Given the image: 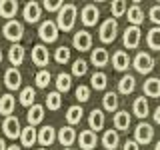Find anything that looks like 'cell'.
I'll use <instances>...</instances> for the list:
<instances>
[{
  "label": "cell",
  "instance_id": "cell-1",
  "mask_svg": "<svg viewBox=\"0 0 160 150\" xmlns=\"http://www.w3.org/2000/svg\"><path fill=\"white\" fill-rule=\"evenodd\" d=\"M76 14H78L76 4L66 2L62 8H60V12L56 14V24H58V28L64 30V32H70V30L74 28V24H76Z\"/></svg>",
  "mask_w": 160,
  "mask_h": 150
},
{
  "label": "cell",
  "instance_id": "cell-2",
  "mask_svg": "<svg viewBox=\"0 0 160 150\" xmlns=\"http://www.w3.org/2000/svg\"><path fill=\"white\" fill-rule=\"evenodd\" d=\"M116 34H118V22H116V18H106L102 24H100V28H98V38H100V42H104V44H110V42H114L116 40Z\"/></svg>",
  "mask_w": 160,
  "mask_h": 150
},
{
  "label": "cell",
  "instance_id": "cell-3",
  "mask_svg": "<svg viewBox=\"0 0 160 150\" xmlns=\"http://www.w3.org/2000/svg\"><path fill=\"white\" fill-rule=\"evenodd\" d=\"M58 32H60V28H58L56 20H44V22H40V26H38L40 40H42V42H48V44H52V42L58 40Z\"/></svg>",
  "mask_w": 160,
  "mask_h": 150
},
{
  "label": "cell",
  "instance_id": "cell-4",
  "mask_svg": "<svg viewBox=\"0 0 160 150\" xmlns=\"http://www.w3.org/2000/svg\"><path fill=\"white\" fill-rule=\"evenodd\" d=\"M2 34H4V38L10 40L12 44H18L20 40H22V36H24L22 22H18V20H8V22L2 26Z\"/></svg>",
  "mask_w": 160,
  "mask_h": 150
},
{
  "label": "cell",
  "instance_id": "cell-5",
  "mask_svg": "<svg viewBox=\"0 0 160 150\" xmlns=\"http://www.w3.org/2000/svg\"><path fill=\"white\" fill-rule=\"evenodd\" d=\"M132 66L136 68V72L138 74H150L152 72V68H154V58H152V54L150 52H138L136 56H134L132 60Z\"/></svg>",
  "mask_w": 160,
  "mask_h": 150
},
{
  "label": "cell",
  "instance_id": "cell-6",
  "mask_svg": "<svg viewBox=\"0 0 160 150\" xmlns=\"http://www.w3.org/2000/svg\"><path fill=\"white\" fill-rule=\"evenodd\" d=\"M140 40H142V30H140V26H126V30H124V36H122L124 48H128V50L138 48Z\"/></svg>",
  "mask_w": 160,
  "mask_h": 150
},
{
  "label": "cell",
  "instance_id": "cell-7",
  "mask_svg": "<svg viewBox=\"0 0 160 150\" xmlns=\"http://www.w3.org/2000/svg\"><path fill=\"white\" fill-rule=\"evenodd\" d=\"M72 46L76 48L78 52H86V50L92 52V34H90L88 30H78V32H74Z\"/></svg>",
  "mask_w": 160,
  "mask_h": 150
},
{
  "label": "cell",
  "instance_id": "cell-8",
  "mask_svg": "<svg viewBox=\"0 0 160 150\" xmlns=\"http://www.w3.org/2000/svg\"><path fill=\"white\" fill-rule=\"evenodd\" d=\"M2 132L6 134V138H12V140H16L22 136V126H20V120L16 116H8V118H4V122H2Z\"/></svg>",
  "mask_w": 160,
  "mask_h": 150
},
{
  "label": "cell",
  "instance_id": "cell-9",
  "mask_svg": "<svg viewBox=\"0 0 160 150\" xmlns=\"http://www.w3.org/2000/svg\"><path fill=\"white\" fill-rule=\"evenodd\" d=\"M80 20L84 26H96V22L100 20V10L96 4H86L80 10Z\"/></svg>",
  "mask_w": 160,
  "mask_h": 150
},
{
  "label": "cell",
  "instance_id": "cell-10",
  "mask_svg": "<svg viewBox=\"0 0 160 150\" xmlns=\"http://www.w3.org/2000/svg\"><path fill=\"white\" fill-rule=\"evenodd\" d=\"M152 138H154V128L150 126L148 122H140L136 130H134V140H136L138 144H150L152 142Z\"/></svg>",
  "mask_w": 160,
  "mask_h": 150
},
{
  "label": "cell",
  "instance_id": "cell-11",
  "mask_svg": "<svg viewBox=\"0 0 160 150\" xmlns=\"http://www.w3.org/2000/svg\"><path fill=\"white\" fill-rule=\"evenodd\" d=\"M32 62L36 64V66H40V70H44V66H48L50 52L44 44H36V46L32 48Z\"/></svg>",
  "mask_w": 160,
  "mask_h": 150
},
{
  "label": "cell",
  "instance_id": "cell-12",
  "mask_svg": "<svg viewBox=\"0 0 160 150\" xmlns=\"http://www.w3.org/2000/svg\"><path fill=\"white\" fill-rule=\"evenodd\" d=\"M22 16L26 22L30 24H36L40 16H42V6H40L38 2H26V6L22 8Z\"/></svg>",
  "mask_w": 160,
  "mask_h": 150
},
{
  "label": "cell",
  "instance_id": "cell-13",
  "mask_svg": "<svg viewBox=\"0 0 160 150\" xmlns=\"http://www.w3.org/2000/svg\"><path fill=\"white\" fill-rule=\"evenodd\" d=\"M4 84H6L8 90H18L22 86V74H20L18 68H8L6 72H4Z\"/></svg>",
  "mask_w": 160,
  "mask_h": 150
},
{
  "label": "cell",
  "instance_id": "cell-14",
  "mask_svg": "<svg viewBox=\"0 0 160 150\" xmlns=\"http://www.w3.org/2000/svg\"><path fill=\"white\" fill-rule=\"evenodd\" d=\"M78 140V134H76V130H74V126H62L58 130V142L62 144L64 148H68V146H72L74 142Z\"/></svg>",
  "mask_w": 160,
  "mask_h": 150
},
{
  "label": "cell",
  "instance_id": "cell-15",
  "mask_svg": "<svg viewBox=\"0 0 160 150\" xmlns=\"http://www.w3.org/2000/svg\"><path fill=\"white\" fill-rule=\"evenodd\" d=\"M78 144H80V148H82V150L96 148V144H98L96 132H94V130H82V132L78 134Z\"/></svg>",
  "mask_w": 160,
  "mask_h": 150
},
{
  "label": "cell",
  "instance_id": "cell-16",
  "mask_svg": "<svg viewBox=\"0 0 160 150\" xmlns=\"http://www.w3.org/2000/svg\"><path fill=\"white\" fill-rule=\"evenodd\" d=\"M54 140H58V134H56V128L54 126L46 124V126H42L38 130V144L40 146H50Z\"/></svg>",
  "mask_w": 160,
  "mask_h": 150
},
{
  "label": "cell",
  "instance_id": "cell-17",
  "mask_svg": "<svg viewBox=\"0 0 160 150\" xmlns=\"http://www.w3.org/2000/svg\"><path fill=\"white\" fill-rule=\"evenodd\" d=\"M90 62H92L96 68L106 66V64L110 62V54H108V50H106V48H102V46L94 48L92 52H90Z\"/></svg>",
  "mask_w": 160,
  "mask_h": 150
},
{
  "label": "cell",
  "instance_id": "cell-18",
  "mask_svg": "<svg viewBox=\"0 0 160 150\" xmlns=\"http://www.w3.org/2000/svg\"><path fill=\"white\" fill-rule=\"evenodd\" d=\"M130 62H132V60H130L128 52H124V50H116V52L112 54V66H114V70H118V72L128 70Z\"/></svg>",
  "mask_w": 160,
  "mask_h": 150
},
{
  "label": "cell",
  "instance_id": "cell-19",
  "mask_svg": "<svg viewBox=\"0 0 160 150\" xmlns=\"http://www.w3.org/2000/svg\"><path fill=\"white\" fill-rule=\"evenodd\" d=\"M126 16H128L130 26H140V24L144 22V10H142V6H140L138 2H134L132 6H128Z\"/></svg>",
  "mask_w": 160,
  "mask_h": 150
},
{
  "label": "cell",
  "instance_id": "cell-20",
  "mask_svg": "<svg viewBox=\"0 0 160 150\" xmlns=\"http://www.w3.org/2000/svg\"><path fill=\"white\" fill-rule=\"evenodd\" d=\"M24 56H26V50H24V46H20V44H12L8 50V60L10 64H12L14 68H18L20 64L24 62Z\"/></svg>",
  "mask_w": 160,
  "mask_h": 150
},
{
  "label": "cell",
  "instance_id": "cell-21",
  "mask_svg": "<svg viewBox=\"0 0 160 150\" xmlns=\"http://www.w3.org/2000/svg\"><path fill=\"white\" fill-rule=\"evenodd\" d=\"M88 126H90V130H94V132H98V130L104 128V110H100V108L90 110V114H88Z\"/></svg>",
  "mask_w": 160,
  "mask_h": 150
},
{
  "label": "cell",
  "instance_id": "cell-22",
  "mask_svg": "<svg viewBox=\"0 0 160 150\" xmlns=\"http://www.w3.org/2000/svg\"><path fill=\"white\" fill-rule=\"evenodd\" d=\"M14 108H16V98H14L10 92L2 94V96H0V114L8 118V116H12Z\"/></svg>",
  "mask_w": 160,
  "mask_h": 150
},
{
  "label": "cell",
  "instance_id": "cell-23",
  "mask_svg": "<svg viewBox=\"0 0 160 150\" xmlns=\"http://www.w3.org/2000/svg\"><path fill=\"white\" fill-rule=\"evenodd\" d=\"M20 142H22V146L32 148L34 144L38 142V130H36V126H24L22 128V136H20Z\"/></svg>",
  "mask_w": 160,
  "mask_h": 150
},
{
  "label": "cell",
  "instance_id": "cell-24",
  "mask_svg": "<svg viewBox=\"0 0 160 150\" xmlns=\"http://www.w3.org/2000/svg\"><path fill=\"white\" fill-rule=\"evenodd\" d=\"M26 120H28V126H36L44 120V106L42 104H34L32 108H28L26 112Z\"/></svg>",
  "mask_w": 160,
  "mask_h": 150
},
{
  "label": "cell",
  "instance_id": "cell-25",
  "mask_svg": "<svg viewBox=\"0 0 160 150\" xmlns=\"http://www.w3.org/2000/svg\"><path fill=\"white\" fill-rule=\"evenodd\" d=\"M144 96H148V98L160 96V78L150 76L148 80H144Z\"/></svg>",
  "mask_w": 160,
  "mask_h": 150
},
{
  "label": "cell",
  "instance_id": "cell-26",
  "mask_svg": "<svg viewBox=\"0 0 160 150\" xmlns=\"http://www.w3.org/2000/svg\"><path fill=\"white\" fill-rule=\"evenodd\" d=\"M20 104L22 106H26V108H32L34 104H36V90H34L32 86H24L22 90H20Z\"/></svg>",
  "mask_w": 160,
  "mask_h": 150
},
{
  "label": "cell",
  "instance_id": "cell-27",
  "mask_svg": "<svg viewBox=\"0 0 160 150\" xmlns=\"http://www.w3.org/2000/svg\"><path fill=\"white\" fill-rule=\"evenodd\" d=\"M132 114H134V116H138V118H146L148 114H150L148 100L144 98V96H138L136 100H134V104H132Z\"/></svg>",
  "mask_w": 160,
  "mask_h": 150
},
{
  "label": "cell",
  "instance_id": "cell-28",
  "mask_svg": "<svg viewBox=\"0 0 160 150\" xmlns=\"http://www.w3.org/2000/svg\"><path fill=\"white\" fill-rule=\"evenodd\" d=\"M16 12H18V2H14V0H2L0 2V16L2 18L14 20Z\"/></svg>",
  "mask_w": 160,
  "mask_h": 150
},
{
  "label": "cell",
  "instance_id": "cell-29",
  "mask_svg": "<svg viewBox=\"0 0 160 150\" xmlns=\"http://www.w3.org/2000/svg\"><path fill=\"white\" fill-rule=\"evenodd\" d=\"M118 144H120L118 130H112V128L106 130V132H104V136H102V146L106 148V150H116Z\"/></svg>",
  "mask_w": 160,
  "mask_h": 150
},
{
  "label": "cell",
  "instance_id": "cell-30",
  "mask_svg": "<svg viewBox=\"0 0 160 150\" xmlns=\"http://www.w3.org/2000/svg\"><path fill=\"white\" fill-rule=\"evenodd\" d=\"M112 124H114V130H128L130 128V114L128 110H118L112 118Z\"/></svg>",
  "mask_w": 160,
  "mask_h": 150
},
{
  "label": "cell",
  "instance_id": "cell-31",
  "mask_svg": "<svg viewBox=\"0 0 160 150\" xmlns=\"http://www.w3.org/2000/svg\"><path fill=\"white\" fill-rule=\"evenodd\" d=\"M134 88H136V78H134L132 74H124V76L120 78V82H118V92L128 96V94L134 92Z\"/></svg>",
  "mask_w": 160,
  "mask_h": 150
},
{
  "label": "cell",
  "instance_id": "cell-32",
  "mask_svg": "<svg viewBox=\"0 0 160 150\" xmlns=\"http://www.w3.org/2000/svg\"><path fill=\"white\" fill-rule=\"evenodd\" d=\"M82 114H84V110L80 104H74V106H70L66 110V114H64V118H66V122H68V126H74V124H78L80 120H82Z\"/></svg>",
  "mask_w": 160,
  "mask_h": 150
},
{
  "label": "cell",
  "instance_id": "cell-33",
  "mask_svg": "<svg viewBox=\"0 0 160 150\" xmlns=\"http://www.w3.org/2000/svg\"><path fill=\"white\" fill-rule=\"evenodd\" d=\"M102 106L106 112H118V94L116 92H106L102 98Z\"/></svg>",
  "mask_w": 160,
  "mask_h": 150
},
{
  "label": "cell",
  "instance_id": "cell-34",
  "mask_svg": "<svg viewBox=\"0 0 160 150\" xmlns=\"http://www.w3.org/2000/svg\"><path fill=\"white\" fill-rule=\"evenodd\" d=\"M146 44L150 50H160V26H154L146 34Z\"/></svg>",
  "mask_w": 160,
  "mask_h": 150
},
{
  "label": "cell",
  "instance_id": "cell-35",
  "mask_svg": "<svg viewBox=\"0 0 160 150\" xmlns=\"http://www.w3.org/2000/svg\"><path fill=\"white\" fill-rule=\"evenodd\" d=\"M70 88H72V76L68 72H60L56 76V90L62 94V92H68Z\"/></svg>",
  "mask_w": 160,
  "mask_h": 150
},
{
  "label": "cell",
  "instance_id": "cell-36",
  "mask_svg": "<svg viewBox=\"0 0 160 150\" xmlns=\"http://www.w3.org/2000/svg\"><path fill=\"white\" fill-rule=\"evenodd\" d=\"M90 84H92L94 90H104V88H106V84H108V76L98 70V72H94L92 76H90Z\"/></svg>",
  "mask_w": 160,
  "mask_h": 150
},
{
  "label": "cell",
  "instance_id": "cell-37",
  "mask_svg": "<svg viewBox=\"0 0 160 150\" xmlns=\"http://www.w3.org/2000/svg\"><path fill=\"white\" fill-rule=\"evenodd\" d=\"M60 106H62V94H60L58 90L48 92V96H46V108L48 110H60Z\"/></svg>",
  "mask_w": 160,
  "mask_h": 150
},
{
  "label": "cell",
  "instance_id": "cell-38",
  "mask_svg": "<svg viewBox=\"0 0 160 150\" xmlns=\"http://www.w3.org/2000/svg\"><path fill=\"white\" fill-rule=\"evenodd\" d=\"M50 80H52V76H50V72H48L46 68H44V70H38L36 76H34V82H36L38 88H46L48 84H50Z\"/></svg>",
  "mask_w": 160,
  "mask_h": 150
},
{
  "label": "cell",
  "instance_id": "cell-39",
  "mask_svg": "<svg viewBox=\"0 0 160 150\" xmlns=\"http://www.w3.org/2000/svg\"><path fill=\"white\" fill-rule=\"evenodd\" d=\"M110 10H112V18H120L128 12V4L124 2V0H116V2H112Z\"/></svg>",
  "mask_w": 160,
  "mask_h": 150
},
{
  "label": "cell",
  "instance_id": "cell-40",
  "mask_svg": "<svg viewBox=\"0 0 160 150\" xmlns=\"http://www.w3.org/2000/svg\"><path fill=\"white\" fill-rule=\"evenodd\" d=\"M88 72V62L84 58H78V60H74V64H72V74L74 76H84V74Z\"/></svg>",
  "mask_w": 160,
  "mask_h": 150
},
{
  "label": "cell",
  "instance_id": "cell-41",
  "mask_svg": "<svg viewBox=\"0 0 160 150\" xmlns=\"http://www.w3.org/2000/svg\"><path fill=\"white\" fill-rule=\"evenodd\" d=\"M54 60H56L58 64H66L70 60V48L68 46H58L56 52H54Z\"/></svg>",
  "mask_w": 160,
  "mask_h": 150
},
{
  "label": "cell",
  "instance_id": "cell-42",
  "mask_svg": "<svg viewBox=\"0 0 160 150\" xmlns=\"http://www.w3.org/2000/svg\"><path fill=\"white\" fill-rule=\"evenodd\" d=\"M74 94H76V100H78L80 104H82V102H88V100H90V88L84 86V84H80Z\"/></svg>",
  "mask_w": 160,
  "mask_h": 150
},
{
  "label": "cell",
  "instance_id": "cell-43",
  "mask_svg": "<svg viewBox=\"0 0 160 150\" xmlns=\"http://www.w3.org/2000/svg\"><path fill=\"white\" fill-rule=\"evenodd\" d=\"M64 6V2H60V0H46V2L42 4L44 10H48V12H60V8Z\"/></svg>",
  "mask_w": 160,
  "mask_h": 150
},
{
  "label": "cell",
  "instance_id": "cell-44",
  "mask_svg": "<svg viewBox=\"0 0 160 150\" xmlns=\"http://www.w3.org/2000/svg\"><path fill=\"white\" fill-rule=\"evenodd\" d=\"M148 18L152 20L156 26H160V4H154V6H150V10H148Z\"/></svg>",
  "mask_w": 160,
  "mask_h": 150
},
{
  "label": "cell",
  "instance_id": "cell-45",
  "mask_svg": "<svg viewBox=\"0 0 160 150\" xmlns=\"http://www.w3.org/2000/svg\"><path fill=\"white\" fill-rule=\"evenodd\" d=\"M122 150H140V144L136 142V140H126L124 146H122Z\"/></svg>",
  "mask_w": 160,
  "mask_h": 150
},
{
  "label": "cell",
  "instance_id": "cell-46",
  "mask_svg": "<svg viewBox=\"0 0 160 150\" xmlns=\"http://www.w3.org/2000/svg\"><path fill=\"white\" fill-rule=\"evenodd\" d=\"M154 122L160 124V104L156 106V110H154Z\"/></svg>",
  "mask_w": 160,
  "mask_h": 150
},
{
  "label": "cell",
  "instance_id": "cell-47",
  "mask_svg": "<svg viewBox=\"0 0 160 150\" xmlns=\"http://www.w3.org/2000/svg\"><path fill=\"white\" fill-rule=\"evenodd\" d=\"M0 150H8V146H6V142H4L2 138H0Z\"/></svg>",
  "mask_w": 160,
  "mask_h": 150
},
{
  "label": "cell",
  "instance_id": "cell-48",
  "mask_svg": "<svg viewBox=\"0 0 160 150\" xmlns=\"http://www.w3.org/2000/svg\"><path fill=\"white\" fill-rule=\"evenodd\" d=\"M8 150H20V146H16V144H10Z\"/></svg>",
  "mask_w": 160,
  "mask_h": 150
},
{
  "label": "cell",
  "instance_id": "cell-49",
  "mask_svg": "<svg viewBox=\"0 0 160 150\" xmlns=\"http://www.w3.org/2000/svg\"><path fill=\"white\" fill-rule=\"evenodd\" d=\"M154 150H160V140L156 142V146H154Z\"/></svg>",
  "mask_w": 160,
  "mask_h": 150
},
{
  "label": "cell",
  "instance_id": "cell-50",
  "mask_svg": "<svg viewBox=\"0 0 160 150\" xmlns=\"http://www.w3.org/2000/svg\"><path fill=\"white\" fill-rule=\"evenodd\" d=\"M2 58H4V54H2V48H0V62H2Z\"/></svg>",
  "mask_w": 160,
  "mask_h": 150
},
{
  "label": "cell",
  "instance_id": "cell-51",
  "mask_svg": "<svg viewBox=\"0 0 160 150\" xmlns=\"http://www.w3.org/2000/svg\"><path fill=\"white\" fill-rule=\"evenodd\" d=\"M38 150H48V148H38Z\"/></svg>",
  "mask_w": 160,
  "mask_h": 150
},
{
  "label": "cell",
  "instance_id": "cell-52",
  "mask_svg": "<svg viewBox=\"0 0 160 150\" xmlns=\"http://www.w3.org/2000/svg\"><path fill=\"white\" fill-rule=\"evenodd\" d=\"M64 150H72V148H64Z\"/></svg>",
  "mask_w": 160,
  "mask_h": 150
},
{
  "label": "cell",
  "instance_id": "cell-53",
  "mask_svg": "<svg viewBox=\"0 0 160 150\" xmlns=\"http://www.w3.org/2000/svg\"><path fill=\"white\" fill-rule=\"evenodd\" d=\"M0 128H2V124H0Z\"/></svg>",
  "mask_w": 160,
  "mask_h": 150
},
{
  "label": "cell",
  "instance_id": "cell-54",
  "mask_svg": "<svg viewBox=\"0 0 160 150\" xmlns=\"http://www.w3.org/2000/svg\"><path fill=\"white\" fill-rule=\"evenodd\" d=\"M0 96H2V94H0Z\"/></svg>",
  "mask_w": 160,
  "mask_h": 150
}]
</instances>
